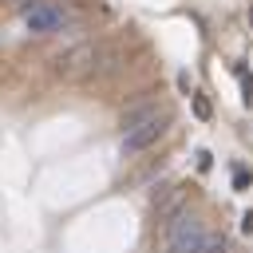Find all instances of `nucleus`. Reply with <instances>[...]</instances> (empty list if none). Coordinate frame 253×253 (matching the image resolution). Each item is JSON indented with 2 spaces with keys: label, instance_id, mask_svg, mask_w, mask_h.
<instances>
[{
  "label": "nucleus",
  "instance_id": "obj_11",
  "mask_svg": "<svg viewBox=\"0 0 253 253\" xmlns=\"http://www.w3.org/2000/svg\"><path fill=\"white\" fill-rule=\"evenodd\" d=\"M241 229H245V233H253V210H249V213L241 217Z\"/></svg>",
  "mask_w": 253,
  "mask_h": 253
},
{
  "label": "nucleus",
  "instance_id": "obj_10",
  "mask_svg": "<svg viewBox=\"0 0 253 253\" xmlns=\"http://www.w3.org/2000/svg\"><path fill=\"white\" fill-rule=\"evenodd\" d=\"M198 170H210V150H198Z\"/></svg>",
  "mask_w": 253,
  "mask_h": 253
},
{
  "label": "nucleus",
  "instance_id": "obj_7",
  "mask_svg": "<svg viewBox=\"0 0 253 253\" xmlns=\"http://www.w3.org/2000/svg\"><path fill=\"white\" fill-rule=\"evenodd\" d=\"M194 115H198L202 123H206V119L213 115V107H210V99H206V95H194Z\"/></svg>",
  "mask_w": 253,
  "mask_h": 253
},
{
  "label": "nucleus",
  "instance_id": "obj_9",
  "mask_svg": "<svg viewBox=\"0 0 253 253\" xmlns=\"http://www.w3.org/2000/svg\"><path fill=\"white\" fill-rule=\"evenodd\" d=\"M233 186L245 190V186H249V174H245V170H233Z\"/></svg>",
  "mask_w": 253,
  "mask_h": 253
},
{
  "label": "nucleus",
  "instance_id": "obj_6",
  "mask_svg": "<svg viewBox=\"0 0 253 253\" xmlns=\"http://www.w3.org/2000/svg\"><path fill=\"white\" fill-rule=\"evenodd\" d=\"M198 253H233V249H229V241H225V237H221V233H217V237H206V241H202V249H198Z\"/></svg>",
  "mask_w": 253,
  "mask_h": 253
},
{
  "label": "nucleus",
  "instance_id": "obj_3",
  "mask_svg": "<svg viewBox=\"0 0 253 253\" xmlns=\"http://www.w3.org/2000/svg\"><path fill=\"white\" fill-rule=\"evenodd\" d=\"M166 130H170V115H166V111H154L146 123H138L134 130H126V134H123V158L142 154V150H146V146H154Z\"/></svg>",
  "mask_w": 253,
  "mask_h": 253
},
{
  "label": "nucleus",
  "instance_id": "obj_1",
  "mask_svg": "<svg viewBox=\"0 0 253 253\" xmlns=\"http://www.w3.org/2000/svg\"><path fill=\"white\" fill-rule=\"evenodd\" d=\"M67 24H71L67 4H55V0L24 4V28H28V32H36V36H59Z\"/></svg>",
  "mask_w": 253,
  "mask_h": 253
},
{
  "label": "nucleus",
  "instance_id": "obj_12",
  "mask_svg": "<svg viewBox=\"0 0 253 253\" xmlns=\"http://www.w3.org/2000/svg\"><path fill=\"white\" fill-rule=\"evenodd\" d=\"M249 20H253V8H249Z\"/></svg>",
  "mask_w": 253,
  "mask_h": 253
},
{
  "label": "nucleus",
  "instance_id": "obj_5",
  "mask_svg": "<svg viewBox=\"0 0 253 253\" xmlns=\"http://www.w3.org/2000/svg\"><path fill=\"white\" fill-rule=\"evenodd\" d=\"M154 111H158V103H154V99H142V103H134V107H126V111H123V119H119V126H123V134H126V130H134L138 123H146V119H150Z\"/></svg>",
  "mask_w": 253,
  "mask_h": 253
},
{
  "label": "nucleus",
  "instance_id": "obj_2",
  "mask_svg": "<svg viewBox=\"0 0 253 253\" xmlns=\"http://www.w3.org/2000/svg\"><path fill=\"white\" fill-rule=\"evenodd\" d=\"M202 241H206L202 217H194V213L182 210L174 221H166V253H198Z\"/></svg>",
  "mask_w": 253,
  "mask_h": 253
},
{
  "label": "nucleus",
  "instance_id": "obj_8",
  "mask_svg": "<svg viewBox=\"0 0 253 253\" xmlns=\"http://www.w3.org/2000/svg\"><path fill=\"white\" fill-rule=\"evenodd\" d=\"M237 75H241V87H245V107H253V79L245 71H237Z\"/></svg>",
  "mask_w": 253,
  "mask_h": 253
},
{
  "label": "nucleus",
  "instance_id": "obj_4",
  "mask_svg": "<svg viewBox=\"0 0 253 253\" xmlns=\"http://www.w3.org/2000/svg\"><path fill=\"white\" fill-rule=\"evenodd\" d=\"M99 47L95 43H79L75 51H67V55H59L55 63H59V75H67V79H79V75H91L95 67H99Z\"/></svg>",
  "mask_w": 253,
  "mask_h": 253
}]
</instances>
